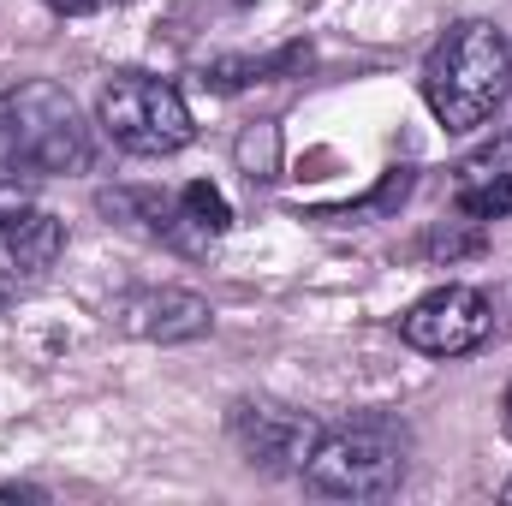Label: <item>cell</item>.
I'll list each match as a JSON object with an SVG mask.
<instances>
[{
  "label": "cell",
  "instance_id": "cell-1",
  "mask_svg": "<svg viewBox=\"0 0 512 506\" xmlns=\"http://www.w3.org/2000/svg\"><path fill=\"white\" fill-rule=\"evenodd\" d=\"M512 90V42L501 24H453L423 60V102L453 137L489 126Z\"/></svg>",
  "mask_w": 512,
  "mask_h": 506
},
{
  "label": "cell",
  "instance_id": "cell-2",
  "mask_svg": "<svg viewBox=\"0 0 512 506\" xmlns=\"http://www.w3.org/2000/svg\"><path fill=\"white\" fill-rule=\"evenodd\" d=\"M405 453H411V429L387 411H358L334 429H322L310 465H304V489L328 495V501H387L405 483Z\"/></svg>",
  "mask_w": 512,
  "mask_h": 506
},
{
  "label": "cell",
  "instance_id": "cell-3",
  "mask_svg": "<svg viewBox=\"0 0 512 506\" xmlns=\"http://www.w3.org/2000/svg\"><path fill=\"white\" fill-rule=\"evenodd\" d=\"M0 155H6V179H60V173H84L90 167V126L78 114V102L48 84L30 78L18 90L0 96Z\"/></svg>",
  "mask_w": 512,
  "mask_h": 506
},
{
  "label": "cell",
  "instance_id": "cell-4",
  "mask_svg": "<svg viewBox=\"0 0 512 506\" xmlns=\"http://www.w3.org/2000/svg\"><path fill=\"white\" fill-rule=\"evenodd\" d=\"M96 120L126 155H179L197 137L185 96L149 72H114L96 96Z\"/></svg>",
  "mask_w": 512,
  "mask_h": 506
},
{
  "label": "cell",
  "instance_id": "cell-5",
  "mask_svg": "<svg viewBox=\"0 0 512 506\" xmlns=\"http://www.w3.org/2000/svg\"><path fill=\"white\" fill-rule=\"evenodd\" d=\"M227 435H233V447L245 453L251 471H262V477H304V465H310V453L322 441V423L304 417V411L239 399L227 411Z\"/></svg>",
  "mask_w": 512,
  "mask_h": 506
},
{
  "label": "cell",
  "instance_id": "cell-6",
  "mask_svg": "<svg viewBox=\"0 0 512 506\" xmlns=\"http://www.w3.org/2000/svg\"><path fill=\"white\" fill-rule=\"evenodd\" d=\"M489 328H495V310H489V298L477 286H435L399 316L405 346H417L429 358H459V352L483 346Z\"/></svg>",
  "mask_w": 512,
  "mask_h": 506
},
{
  "label": "cell",
  "instance_id": "cell-7",
  "mask_svg": "<svg viewBox=\"0 0 512 506\" xmlns=\"http://www.w3.org/2000/svg\"><path fill=\"white\" fill-rule=\"evenodd\" d=\"M114 328L131 340L185 346V340H203L215 328V310H209V298H197L185 286H143V292H126L114 304Z\"/></svg>",
  "mask_w": 512,
  "mask_h": 506
},
{
  "label": "cell",
  "instance_id": "cell-8",
  "mask_svg": "<svg viewBox=\"0 0 512 506\" xmlns=\"http://www.w3.org/2000/svg\"><path fill=\"white\" fill-rule=\"evenodd\" d=\"M66 251V221L36 209L18 179H0V262L12 274H48Z\"/></svg>",
  "mask_w": 512,
  "mask_h": 506
},
{
  "label": "cell",
  "instance_id": "cell-9",
  "mask_svg": "<svg viewBox=\"0 0 512 506\" xmlns=\"http://www.w3.org/2000/svg\"><path fill=\"white\" fill-rule=\"evenodd\" d=\"M453 203L471 221H501L512 215V131H495L483 149H471L453 167Z\"/></svg>",
  "mask_w": 512,
  "mask_h": 506
},
{
  "label": "cell",
  "instance_id": "cell-10",
  "mask_svg": "<svg viewBox=\"0 0 512 506\" xmlns=\"http://www.w3.org/2000/svg\"><path fill=\"white\" fill-rule=\"evenodd\" d=\"M96 209H102L108 221L131 227V233H143V239H161V245H179V251H197V245H203V239L185 227L179 197H161V191H143V185H114V191L96 197Z\"/></svg>",
  "mask_w": 512,
  "mask_h": 506
},
{
  "label": "cell",
  "instance_id": "cell-11",
  "mask_svg": "<svg viewBox=\"0 0 512 506\" xmlns=\"http://www.w3.org/2000/svg\"><path fill=\"white\" fill-rule=\"evenodd\" d=\"M298 66H310V48L304 42H292L280 54H227V60H209L203 66V84L221 90V96H233V90H251V84H274V78H286Z\"/></svg>",
  "mask_w": 512,
  "mask_h": 506
},
{
  "label": "cell",
  "instance_id": "cell-12",
  "mask_svg": "<svg viewBox=\"0 0 512 506\" xmlns=\"http://www.w3.org/2000/svg\"><path fill=\"white\" fill-rule=\"evenodd\" d=\"M179 215H185V227L209 245V239H221L227 227H233V203L209 185V179H191L185 191H179Z\"/></svg>",
  "mask_w": 512,
  "mask_h": 506
},
{
  "label": "cell",
  "instance_id": "cell-13",
  "mask_svg": "<svg viewBox=\"0 0 512 506\" xmlns=\"http://www.w3.org/2000/svg\"><path fill=\"white\" fill-rule=\"evenodd\" d=\"M411 185H417V167H387L382 185L364 197V203H346V209H322L328 221H376V215H393L405 197H411Z\"/></svg>",
  "mask_w": 512,
  "mask_h": 506
},
{
  "label": "cell",
  "instance_id": "cell-14",
  "mask_svg": "<svg viewBox=\"0 0 512 506\" xmlns=\"http://www.w3.org/2000/svg\"><path fill=\"white\" fill-rule=\"evenodd\" d=\"M483 245H489V239H483V221L465 215V221H435L417 251L429 256V262H459V256H477Z\"/></svg>",
  "mask_w": 512,
  "mask_h": 506
},
{
  "label": "cell",
  "instance_id": "cell-15",
  "mask_svg": "<svg viewBox=\"0 0 512 506\" xmlns=\"http://www.w3.org/2000/svg\"><path fill=\"white\" fill-rule=\"evenodd\" d=\"M239 167L251 173V185L262 179H280V126L274 120H256V126H245V137H239Z\"/></svg>",
  "mask_w": 512,
  "mask_h": 506
},
{
  "label": "cell",
  "instance_id": "cell-16",
  "mask_svg": "<svg viewBox=\"0 0 512 506\" xmlns=\"http://www.w3.org/2000/svg\"><path fill=\"white\" fill-rule=\"evenodd\" d=\"M42 6H54V12H66V18H84V12H108V6H120V0H42Z\"/></svg>",
  "mask_w": 512,
  "mask_h": 506
},
{
  "label": "cell",
  "instance_id": "cell-17",
  "mask_svg": "<svg viewBox=\"0 0 512 506\" xmlns=\"http://www.w3.org/2000/svg\"><path fill=\"white\" fill-rule=\"evenodd\" d=\"M0 501H42V489H30V483H6Z\"/></svg>",
  "mask_w": 512,
  "mask_h": 506
},
{
  "label": "cell",
  "instance_id": "cell-18",
  "mask_svg": "<svg viewBox=\"0 0 512 506\" xmlns=\"http://www.w3.org/2000/svg\"><path fill=\"white\" fill-rule=\"evenodd\" d=\"M501 423H507V435H512V387H507V399H501Z\"/></svg>",
  "mask_w": 512,
  "mask_h": 506
},
{
  "label": "cell",
  "instance_id": "cell-19",
  "mask_svg": "<svg viewBox=\"0 0 512 506\" xmlns=\"http://www.w3.org/2000/svg\"><path fill=\"white\" fill-rule=\"evenodd\" d=\"M0 179H6V155H0Z\"/></svg>",
  "mask_w": 512,
  "mask_h": 506
},
{
  "label": "cell",
  "instance_id": "cell-20",
  "mask_svg": "<svg viewBox=\"0 0 512 506\" xmlns=\"http://www.w3.org/2000/svg\"><path fill=\"white\" fill-rule=\"evenodd\" d=\"M507 495H512V483H507Z\"/></svg>",
  "mask_w": 512,
  "mask_h": 506
}]
</instances>
